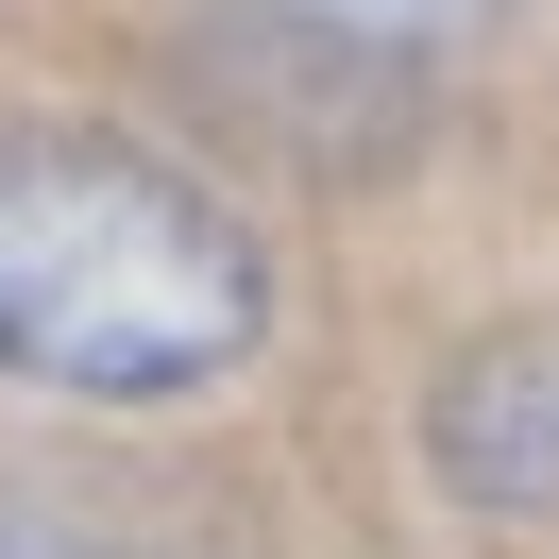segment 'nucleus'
<instances>
[{"label": "nucleus", "instance_id": "nucleus-1", "mask_svg": "<svg viewBox=\"0 0 559 559\" xmlns=\"http://www.w3.org/2000/svg\"><path fill=\"white\" fill-rule=\"evenodd\" d=\"M272 322V254L221 187L85 119H0V373L85 407H170L238 373Z\"/></svg>", "mask_w": 559, "mask_h": 559}, {"label": "nucleus", "instance_id": "nucleus-2", "mask_svg": "<svg viewBox=\"0 0 559 559\" xmlns=\"http://www.w3.org/2000/svg\"><path fill=\"white\" fill-rule=\"evenodd\" d=\"M424 457H441V491H475V509H559V322L457 356L441 407H424Z\"/></svg>", "mask_w": 559, "mask_h": 559}, {"label": "nucleus", "instance_id": "nucleus-3", "mask_svg": "<svg viewBox=\"0 0 559 559\" xmlns=\"http://www.w3.org/2000/svg\"><path fill=\"white\" fill-rule=\"evenodd\" d=\"M254 17H288L322 51H441V35H475L491 0H254Z\"/></svg>", "mask_w": 559, "mask_h": 559}, {"label": "nucleus", "instance_id": "nucleus-4", "mask_svg": "<svg viewBox=\"0 0 559 559\" xmlns=\"http://www.w3.org/2000/svg\"><path fill=\"white\" fill-rule=\"evenodd\" d=\"M0 559H85V543H35V525H0Z\"/></svg>", "mask_w": 559, "mask_h": 559}]
</instances>
